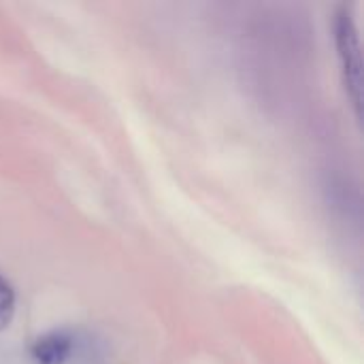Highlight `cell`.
Returning <instances> with one entry per match:
<instances>
[{
	"mask_svg": "<svg viewBox=\"0 0 364 364\" xmlns=\"http://www.w3.org/2000/svg\"><path fill=\"white\" fill-rule=\"evenodd\" d=\"M333 32H335L337 55H339V62H341L343 83H346L348 96H350V100L354 105V111L360 117V107H363V53H360V36H358V26H356L352 6H348V4L339 6V11L335 13Z\"/></svg>",
	"mask_w": 364,
	"mask_h": 364,
	"instance_id": "6da1fadb",
	"label": "cell"
},
{
	"mask_svg": "<svg viewBox=\"0 0 364 364\" xmlns=\"http://www.w3.org/2000/svg\"><path fill=\"white\" fill-rule=\"evenodd\" d=\"M75 341L66 331H51L38 337L30 348L32 364H66L73 354Z\"/></svg>",
	"mask_w": 364,
	"mask_h": 364,
	"instance_id": "7a4b0ae2",
	"label": "cell"
},
{
	"mask_svg": "<svg viewBox=\"0 0 364 364\" xmlns=\"http://www.w3.org/2000/svg\"><path fill=\"white\" fill-rule=\"evenodd\" d=\"M15 290L9 279L0 275V331H6L15 318Z\"/></svg>",
	"mask_w": 364,
	"mask_h": 364,
	"instance_id": "3957f363",
	"label": "cell"
}]
</instances>
